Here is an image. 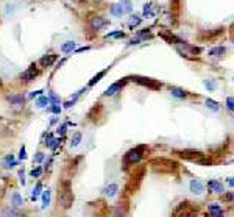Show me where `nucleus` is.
<instances>
[{
    "instance_id": "obj_38",
    "label": "nucleus",
    "mask_w": 234,
    "mask_h": 217,
    "mask_svg": "<svg viewBox=\"0 0 234 217\" xmlns=\"http://www.w3.org/2000/svg\"><path fill=\"white\" fill-rule=\"evenodd\" d=\"M223 200H226V202L234 200V192H231V194H223Z\"/></svg>"
},
{
    "instance_id": "obj_45",
    "label": "nucleus",
    "mask_w": 234,
    "mask_h": 217,
    "mask_svg": "<svg viewBox=\"0 0 234 217\" xmlns=\"http://www.w3.org/2000/svg\"><path fill=\"white\" fill-rule=\"evenodd\" d=\"M5 161H14V158H13V155H8V156L5 158Z\"/></svg>"
},
{
    "instance_id": "obj_15",
    "label": "nucleus",
    "mask_w": 234,
    "mask_h": 217,
    "mask_svg": "<svg viewBox=\"0 0 234 217\" xmlns=\"http://www.w3.org/2000/svg\"><path fill=\"white\" fill-rule=\"evenodd\" d=\"M111 14H112L114 17H122V16L125 14V11H123L122 5H112V6H111Z\"/></svg>"
},
{
    "instance_id": "obj_2",
    "label": "nucleus",
    "mask_w": 234,
    "mask_h": 217,
    "mask_svg": "<svg viewBox=\"0 0 234 217\" xmlns=\"http://www.w3.org/2000/svg\"><path fill=\"white\" fill-rule=\"evenodd\" d=\"M144 150H145L144 145H139V147H136V148H131V150L127 152V155L123 156V163H125V164H136V163H139L140 159L144 158Z\"/></svg>"
},
{
    "instance_id": "obj_16",
    "label": "nucleus",
    "mask_w": 234,
    "mask_h": 217,
    "mask_svg": "<svg viewBox=\"0 0 234 217\" xmlns=\"http://www.w3.org/2000/svg\"><path fill=\"white\" fill-rule=\"evenodd\" d=\"M75 47H77V44L73 42V41H69V42L61 45V52H63V53H72V52L75 50Z\"/></svg>"
},
{
    "instance_id": "obj_26",
    "label": "nucleus",
    "mask_w": 234,
    "mask_h": 217,
    "mask_svg": "<svg viewBox=\"0 0 234 217\" xmlns=\"http://www.w3.org/2000/svg\"><path fill=\"white\" fill-rule=\"evenodd\" d=\"M208 211L209 213H217V211H222V206L219 203H211V205H208Z\"/></svg>"
},
{
    "instance_id": "obj_43",
    "label": "nucleus",
    "mask_w": 234,
    "mask_h": 217,
    "mask_svg": "<svg viewBox=\"0 0 234 217\" xmlns=\"http://www.w3.org/2000/svg\"><path fill=\"white\" fill-rule=\"evenodd\" d=\"M66 128H67V125H61V128H59V133H61V134H64V133H66Z\"/></svg>"
},
{
    "instance_id": "obj_11",
    "label": "nucleus",
    "mask_w": 234,
    "mask_h": 217,
    "mask_svg": "<svg viewBox=\"0 0 234 217\" xmlns=\"http://www.w3.org/2000/svg\"><path fill=\"white\" fill-rule=\"evenodd\" d=\"M139 85H144V86H148V87H151V89H156V87H161V85H158L156 81H153L151 78H134Z\"/></svg>"
},
{
    "instance_id": "obj_31",
    "label": "nucleus",
    "mask_w": 234,
    "mask_h": 217,
    "mask_svg": "<svg viewBox=\"0 0 234 217\" xmlns=\"http://www.w3.org/2000/svg\"><path fill=\"white\" fill-rule=\"evenodd\" d=\"M41 174H42V169H41V167H36V169L31 170V176H35V178H39Z\"/></svg>"
},
{
    "instance_id": "obj_1",
    "label": "nucleus",
    "mask_w": 234,
    "mask_h": 217,
    "mask_svg": "<svg viewBox=\"0 0 234 217\" xmlns=\"http://www.w3.org/2000/svg\"><path fill=\"white\" fill-rule=\"evenodd\" d=\"M175 48H177V52L181 56H186V58H193V56H197L201 52L200 47H193V45L184 42V41H180L178 44H175Z\"/></svg>"
},
{
    "instance_id": "obj_7",
    "label": "nucleus",
    "mask_w": 234,
    "mask_h": 217,
    "mask_svg": "<svg viewBox=\"0 0 234 217\" xmlns=\"http://www.w3.org/2000/svg\"><path fill=\"white\" fill-rule=\"evenodd\" d=\"M106 24H108V22H106V19H105V17H101V16H95V17L91 19V22H89V25H91V28H92V30H100V28H103Z\"/></svg>"
},
{
    "instance_id": "obj_22",
    "label": "nucleus",
    "mask_w": 234,
    "mask_h": 217,
    "mask_svg": "<svg viewBox=\"0 0 234 217\" xmlns=\"http://www.w3.org/2000/svg\"><path fill=\"white\" fill-rule=\"evenodd\" d=\"M203 85H204V87H206L209 92H212V91L217 89V81H215V80H204Z\"/></svg>"
},
{
    "instance_id": "obj_14",
    "label": "nucleus",
    "mask_w": 234,
    "mask_h": 217,
    "mask_svg": "<svg viewBox=\"0 0 234 217\" xmlns=\"http://www.w3.org/2000/svg\"><path fill=\"white\" fill-rule=\"evenodd\" d=\"M55 61H56V55H53V53H52V55L42 56L39 63H41V66H44V67H48V66H52V64H53Z\"/></svg>"
},
{
    "instance_id": "obj_48",
    "label": "nucleus",
    "mask_w": 234,
    "mask_h": 217,
    "mask_svg": "<svg viewBox=\"0 0 234 217\" xmlns=\"http://www.w3.org/2000/svg\"><path fill=\"white\" fill-rule=\"evenodd\" d=\"M75 2H78V3H81V2H84V0H75Z\"/></svg>"
},
{
    "instance_id": "obj_18",
    "label": "nucleus",
    "mask_w": 234,
    "mask_h": 217,
    "mask_svg": "<svg viewBox=\"0 0 234 217\" xmlns=\"http://www.w3.org/2000/svg\"><path fill=\"white\" fill-rule=\"evenodd\" d=\"M204 105H206V108H209V109H211V111H214V113H217V111L220 109L219 103H217L215 100H212V98H206Z\"/></svg>"
},
{
    "instance_id": "obj_42",
    "label": "nucleus",
    "mask_w": 234,
    "mask_h": 217,
    "mask_svg": "<svg viewBox=\"0 0 234 217\" xmlns=\"http://www.w3.org/2000/svg\"><path fill=\"white\" fill-rule=\"evenodd\" d=\"M41 92H42V91H35V92L30 94V97H38V95H41Z\"/></svg>"
},
{
    "instance_id": "obj_3",
    "label": "nucleus",
    "mask_w": 234,
    "mask_h": 217,
    "mask_svg": "<svg viewBox=\"0 0 234 217\" xmlns=\"http://www.w3.org/2000/svg\"><path fill=\"white\" fill-rule=\"evenodd\" d=\"M72 203H73V194L70 192V189H64L59 195V205L64 209H67V208L72 206Z\"/></svg>"
},
{
    "instance_id": "obj_6",
    "label": "nucleus",
    "mask_w": 234,
    "mask_h": 217,
    "mask_svg": "<svg viewBox=\"0 0 234 217\" xmlns=\"http://www.w3.org/2000/svg\"><path fill=\"white\" fill-rule=\"evenodd\" d=\"M208 187H209V192H215V194H220V195L225 194L223 184H222L220 181H217V180H211V181L208 183Z\"/></svg>"
},
{
    "instance_id": "obj_36",
    "label": "nucleus",
    "mask_w": 234,
    "mask_h": 217,
    "mask_svg": "<svg viewBox=\"0 0 234 217\" xmlns=\"http://www.w3.org/2000/svg\"><path fill=\"white\" fill-rule=\"evenodd\" d=\"M16 164H17L16 161H5V163H3V166H5V169H11V167H14Z\"/></svg>"
},
{
    "instance_id": "obj_47",
    "label": "nucleus",
    "mask_w": 234,
    "mask_h": 217,
    "mask_svg": "<svg viewBox=\"0 0 234 217\" xmlns=\"http://www.w3.org/2000/svg\"><path fill=\"white\" fill-rule=\"evenodd\" d=\"M16 217H27V216H24V214H17Z\"/></svg>"
},
{
    "instance_id": "obj_23",
    "label": "nucleus",
    "mask_w": 234,
    "mask_h": 217,
    "mask_svg": "<svg viewBox=\"0 0 234 217\" xmlns=\"http://www.w3.org/2000/svg\"><path fill=\"white\" fill-rule=\"evenodd\" d=\"M41 194H42V184H41V183H36V186H35V189H33V192H31V198L36 200Z\"/></svg>"
},
{
    "instance_id": "obj_27",
    "label": "nucleus",
    "mask_w": 234,
    "mask_h": 217,
    "mask_svg": "<svg viewBox=\"0 0 234 217\" xmlns=\"http://www.w3.org/2000/svg\"><path fill=\"white\" fill-rule=\"evenodd\" d=\"M105 74H106V70H101V72H100V74H97V75H95V77H94L92 80H91V81H89V86H94V85H95V83H97V81H100V78H101V77H103V75H105Z\"/></svg>"
},
{
    "instance_id": "obj_44",
    "label": "nucleus",
    "mask_w": 234,
    "mask_h": 217,
    "mask_svg": "<svg viewBox=\"0 0 234 217\" xmlns=\"http://www.w3.org/2000/svg\"><path fill=\"white\" fill-rule=\"evenodd\" d=\"M84 50H89V47H80V48H77V52H84Z\"/></svg>"
},
{
    "instance_id": "obj_33",
    "label": "nucleus",
    "mask_w": 234,
    "mask_h": 217,
    "mask_svg": "<svg viewBox=\"0 0 234 217\" xmlns=\"http://www.w3.org/2000/svg\"><path fill=\"white\" fill-rule=\"evenodd\" d=\"M44 153H41V152H38L36 153V156H35V163H41V161H44Z\"/></svg>"
},
{
    "instance_id": "obj_32",
    "label": "nucleus",
    "mask_w": 234,
    "mask_h": 217,
    "mask_svg": "<svg viewBox=\"0 0 234 217\" xmlns=\"http://www.w3.org/2000/svg\"><path fill=\"white\" fill-rule=\"evenodd\" d=\"M48 98H50V102H52L53 105H58V103H59V97H58V95H55V94H50V97H48Z\"/></svg>"
},
{
    "instance_id": "obj_12",
    "label": "nucleus",
    "mask_w": 234,
    "mask_h": 217,
    "mask_svg": "<svg viewBox=\"0 0 234 217\" xmlns=\"http://www.w3.org/2000/svg\"><path fill=\"white\" fill-rule=\"evenodd\" d=\"M11 205H13L14 208H20V206L24 205V198L20 197L19 192H14V194L11 195Z\"/></svg>"
},
{
    "instance_id": "obj_13",
    "label": "nucleus",
    "mask_w": 234,
    "mask_h": 217,
    "mask_svg": "<svg viewBox=\"0 0 234 217\" xmlns=\"http://www.w3.org/2000/svg\"><path fill=\"white\" fill-rule=\"evenodd\" d=\"M170 94H172L173 97H177V98H186L187 97V92L184 91V89H181V87H175V86L170 87Z\"/></svg>"
},
{
    "instance_id": "obj_5",
    "label": "nucleus",
    "mask_w": 234,
    "mask_h": 217,
    "mask_svg": "<svg viewBox=\"0 0 234 217\" xmlns=\"http://www.w3.org/2000/svg\"><path fill=\"white\" fill-rule=\"evenodd\" d=\"M38 75V69H36V66L35 64H31L25 72H22L20 74V78L25 81V83H28V81H31V80H35V77Z\"/></svg>"
},
{
    "instance_id": "obj_46",
    "label": "nucleus",
    "mask_w": 234,
    "mask_h": 217,
    "mask_svg": "<svg viewBox=\"0 0 234 217\" xmlns=\"http://www.w3.org/2000/svg\"><path fill=\"white\" fill-rule=\"evenodd\" d=\"M228 184H230V186H234V176H233V178H230V180H228Z\"/></svg>"
},
{
    "instance_id": "obj_20",
    "label": "nucleus",
    "mask_w": 234,
    "mask_h": 217,
    "mask_svg": "<svg viewBox=\"0 0 234 217\" xmlns=\"http://www.w3.org/2000/svg\"><path fill=\"white\" fill-rule=\"evenodd\" d=\"M225 52H226L225 47H214L209 50V56H222Z\"/></svg>"
},
{
    "instance_id": "obj_17",
    "label": "nucleus",
    "mask_w": 234,
    "mask_h": 217,
    "mask_svg": "<svg viewBox=\"0 0 234 217\" xmlns=\"http://www.w3.org/2000/svg\"><path fill=\"white\" fill-rule=\"evenodd\" d=\"M112 217H127V208L122 206V205H117V206L114 208Z\"/></svg>"
},
{
    "instance_id": "obj_41",
    "label": "nucleus",
    "mask_w": 234,
    "mask_h": 217,
    "mask_svg": "<svg viewBox=\"0 0 234 217\" xmlns=\"http://www.w3.org/2000/svg\"><path fill=\"white\" fill-rule=\"evenodd\" d=\"M19 178H20V183H22V184H25V172H24V169H22V170H19Z\"/></svg>"
},
{
    "instance_id": "obj_25",
    "label": "nucleus",
    "mask_w": 234,
    "mask_h": 217,
    "mask_svg": "<svg viewBox=\"0 0 234 217\" xmlns=\"http://www.w3.org/2000/svg\"><path fill=\"white\" fill-rule=\"evenodd\" d=\"M50 205V191L42 192V208H47Z\"/></svg>"
},
{
    "instance_id": "obj_10",
    "label": "nucleus",
    "mask_w": 234,
    "mask_h": 217,
    "mask_svg": "<svg viewBox=\"0 0 234 217\" xmlns=\"http://www.w3.org/2000/svg\"><path fill=\"white\" fill-rule=\"evenodd\" d=\"M8 102H9V105H13L14 108H20V106H24L25 98H24V95H9V97H8Z\"/></svg>"
},
{
    "instance_id": "obj_40",
    "label": "nucleus",
    "mask_w": 234,
    "mask_h": 217,
    "mask_svg": "<svg viewBox=\"0 0 234 217\" xmlns=\"http://www.w3.org/2000/svg\"><path fill=\"white\" fill-rule=\"evenodd\" d=\"M150 9H151V5H145V6H144V16H145V17L150 16Z\"/></svg>"
},
{
    "instance_id": "obj_35",
    "label": "nucleus",
    "mask_w": 234,
    "mask_h": 217,
    "mask_svg": "<svg viewBox=\"0 0 234 217\" xmlns=\"http://www.w3.org/2000/svg\"><path fill=\"white\" fill-rule=\"evenodd\" d=\"M19 159H27V153H25V147L22 145V148H20V152H19Z\"/></svg>"
},
{
    "instance_id": "obj_34",
    "label": "nucleus",
    "mask_w": 234,
    "mask_h": 217,
    "mask_svg": "<svg viewBox=\"0 0 234 217\" xmlns=\"http://www.w3.org/2000/svg\"><path fill=\"white\" fill-rule=\"evenodd\" d=\"M50 111H52L53 114H59V113H61V106H59V105H53V106L50 108Z\"/></svg>"
},
{
    "instance_id": "obj_4",
    "label": "nucleus",
    "mask_w": 234,
    "mask_h": 217,
    "mask_svg": "<svg viewBox=\"0 0 234 217\" xmlns=\"http://www.w3.org/2000/svg\"><path fill=\"white\" fill-rule=\"evenodd\" d=\"M189 187H190V192H192L193 195H201V194H204V184H203V181H200V180H190Z\"/></svg>"
},
{
    "instance_id": "obj_8",
    "label": "nucleus",
    "mask_w": 234,
    "mask_h": 217,
    "mask_svg": "<svg viewBox=\"0 0 234 217\" xmlns=\"http://www.w3.org/2000/svg\"><path fill=\"white\" fill-rule=\"evenodd\" d=\"M125 85V80H120V81H117V83H114V85H111V86L106 89V92H105V95H108V97H111V95H116L122 87Z\"/></svg>"
},
{
    "instance_id": "obj_19",
    "label": "nucleus",
    "mask_w": 234,
    "mask_h": 217,
    "mask_svg": "<svg viewBox=\"0 0 234 217\" xmlns=\"http://www.w3.org/2000/svg\"><path fill=\"white\" fill-rule=\"evenodd\" d=\"M80 142H81V133H80V131H77V133L72 136V139H70V147H72V148H75V147H78V145H80Z\"/></svg>"
},
{
    "instance_id": "obj_9",
    "label": "nucleus",
    "mask_w": 234,
    "mask_h": 217,
    "mask_svg": "<svg viewBox=\"0 0 234 217\" xmlns=\"http://www.w3.org/2000/svg\"><path fill=\"white\" fill-rule=\"evenodd\" d=\"M117 192H119V184H117V183H109V184L103 189V194H105L106 197H109V198H112Z\"/></svg>"
},
{
    "instance_id": "obj_30",
    "label": "nucleus",
    "mask_w": 234,
    "mask_h": 217,
    "mask_svg": "<svg viewBox=\"0 0 234 217\" xmlns=\"http://www.w3.org/2000/svg\"><path fill=\"white\" fill-rule=\"evenodd\" d=\"M125 35L122 33V31H112V33H108L106 35V38H123Z\"/></svg>"
},
{
    "instance_id": "obj_39",
    "label": "nucleus",
    "mask_w": 234,
    "mask_h": 217,
    "mask_svg": "<svg viewBox=\"0 0 234 217\" xmlns=\"http://www.w3.org/2000/svg\"><path fill=\"white\" fill-rule=\"evenodd\" d=\"M139 42H142V39H140L139 36H136V38H133V39L128 42V45H136V44H139Z\"/></svg>"
},
{
    "instance_id": "obj_21",
    "label": "nucleus",
    "mask_w": 234,
    "mask_h": 217,
    "mask_svg": "<svg viewBox=\"0 0 234 217\" xmlns=\"http://www.w3.org/2000/svg\"><path fill=\"white\" fill-rule=\"evenodd\" d=\"M47 105H50V98L46 95H41L38 100H36V106L38 108H46Z\"/></svg>"
},
{
    "instance_id": "obj_29",
    "label": "nucleus",
    "mask_w": 234,
    "mask_h": 217,
    "mask_svg": "<svg viewBox=\"0 0 234 217\" xmlns=\"http://www.w3.org/2000/svg\"><path fill=\"white\" fill-rule=\"evenodd\" d=\"M226 106H228V109L234 113V97H228L226 98Z\"/></svg>"
},
{
    "instance_id": "obj_37",
    "label": "nucleus",
    "mask_w": 234,
    "mask_h": 217,
    "mask_svg": "<svg viewBox=\"0 0 234 217\" xmlns=\"http://www.w3.org/2000/svg\"><path fill=\"white\" fill-rule=\"evenodd\" d=\"M130 24H131V25H139V24H140V17H139V16H133Z\"/></svg>"
},
{
    "instance_id": "obj_28",
    "label": "nucleus",
    "mask_w": 234,
    "mask_h": 217,
    "mask_svg": "<svg viewBox=\"0 0 234 217\" xmlns=\"http://www.w3.org/2000/svg\"><path fill=\"white\" fill-rule=\"evenodd\" d=\"M122 8H123L125 13H131V9H133V6H131V3H130L128 0H125V2L122 3Z\"/></svg>"
},
{
    "instance_id": "obj_24",
    "label": "nucleus",
    "mask_w": 234,
    "mask_h": 217,
    "mask_svg": "<svg viewBox=\"0 0 234 217\" xmlns=\"http://www.w3.org/2000/svg\"><path fill=\"white\" fill-rule=\"evenodd\" d=\"M16 216H17V213H16L14 208H5L2 211V214H0V217H16Z\"/></svg>"
}]
</instances>
